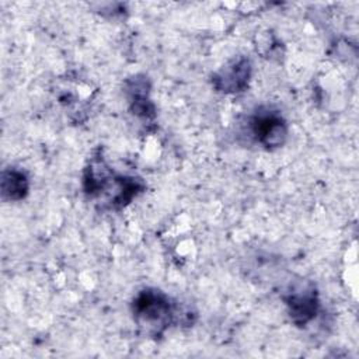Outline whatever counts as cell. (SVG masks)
I'll return each instance as SVG.
<instances>
[{
	"mask_svg": "<svg viewBox=\"0 0 359 359\" xmlns=\"http://www.w3.org/2000/svg\"><path fill=\"white\" fill-rule=\"evenodd\" d=\"M140 178L118 175L102 158H93L84 170L83 189L88 198H102L111 209H121L143 191Z\"/></svg>",
	"mask_w": 359,
	"mask_h": 359,
	"instance_id": "cell-1",
	"label": "cell"
},
{
	"mask_svg": "<svg viewBox=\"0 0 359 359\" xmlns=\"http://www.w3.org/2000/svg\"><path fill=\"white\" fill-rule=\"evenodd\" d=\"M132 314L136 325L144 335L157 338L175 321L178 310L164 292L146 287L135 296Z\"/></svg>",
	"mask_w": 359,
	"mask_h": 359,
	"instance_id": "cell-2",
	"label": "cell"
},
{
	"mask_svg": "<svg viewBox=\"0 0 359 359\" xmlns=\"http://www.w3.org/2000/svg\"><path fill=\"white\" fill-rule=\"evenodd\" d=\"M247 123V130L254 142L268 150L280 147L286 142L287 125L278 111L259 108L248 118Z\"/></svg>",
	"mask_w": 359,
	"mask_h": 359,
	"instance_id": "cell-3",
	"label": "cell"
},
{
	"mask_svg": "<svg viewBox=\"0 0 359 359\" xmlns=\"http://www.w3.org/2000/svg\"><path fill=\"white\" fill-rule=\"evenodd\" d=\"M283 300L290 320L299 327H304L317 316L318 297L313 286L292 290Z\"/></svg>",
	"mask_w": 359,
	"mask_h": 359,
	"instance_id": "cell-4",
	"label": "cell"
},
{
	"mask_svg": "<svg viewBox=\"0 0 359 359\" xmlns=\"http://www.w3.org/2000/svg\"><path fill=\"white\" fill-rule=\"evenodd\" d=\"M251 76V63L245 57H240L227 66L222 67L212 79L217 91L222 93H240L248 86Z\"/></svg>",
	"mask_w": 359,
	"mask_h": 359,
	"instance_id": "cell-5",
	"label": "cell"
},
{
	"mask_svg": "<svg viewBox=\"0 0 359 359\" xmlns=\"http://www.w3.org/2000/svg\"><path fill=\"white\" fill-rule=\"evenodd\" d=\"M128 93L130 101L132 112L143 119L154 116V105L149 100V86L144 77L139 79L137 76L128 81Z\"/></svg>",
	"mask_w": 359,
	"mask_h": 359,
	"instance_id": "cell-6",
	"label": "cell"
},
{
	"mask_svg": "<svg viewBox=\"0 0 359 359\" xmlns=\"http://www.w3.org/2000/svg\"><path fill=\"white\" fill-rule=\"evenodd\" d=\"M29 181L27 174L15 167L6 168L1 174V196L7 201H21L27 196Z\"/></svg>",
	"mask_w": 359,
	"mask_h": 359,
	"instance_id": "cell-7",
	"label": "cell"
}]
</instances>
